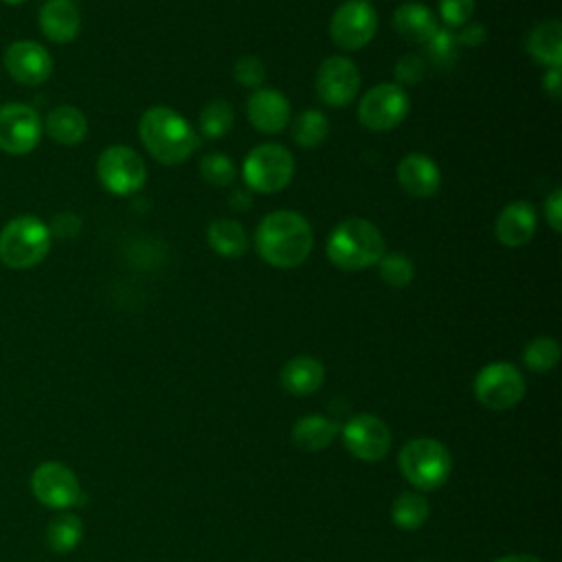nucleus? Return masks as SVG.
Listing matches in <instances>:
<instances>
[{"label": "nucleus", "mask_w": 562, "mask_h": 562, "mask_svg": "<svg viewBox=\"0 0 562 562\" xmlns=\"http://www.w3.org/2000/svg\"><path fill=\"white\" fill-rule=\"evenodd\" d=\"M542 88L551 99H560L562 94V70L560 68H549L547 75L542 77Z\"/></svg>", "instance_id": "40"}, {"label": "nucleus", "mask_w": 562, "mask_h": 562, "mask_svg": "<svg viewBox=\"0 0 562 562\" xmlns=\"http://www.w3.org/2000/svg\"><path fill=\"white\" fill-rule=\"evenodd\" d=\"M380 279L391 288H404L415 277V266L404 252H384L378 261Z\"/></svg>", "instance_id": "32"}, {"label": "nucleus", "mask_w": 562, "mask_h": 562, "mask_svg": "<svg viewBox=\"0 0 562 562\" xmlns=\"http://www.w3.org/2000/svg\"><path fill=\"white\" fill-rule=\"evenodd\" d=\"M246 114L261 134H279L290 123V101L274 88H257L246 101Z\"/></svg>", "instance_id": "16"}, {"label": "nucleus", "mask_w": 562, "mask_h": 562, "mask_svg": "<svg viewBox=\"0 0 562 562\" xmlns=\"http://www.w3.org/2000/svg\"><path fill=\"white\" fill-rule=\"evenodd\" d=\"M408 94L397 83H378L369 88L358 103V119L371 132H389L408 114Z\"/></svg>", "instance_id": "8"}, {"label": "nucleus", "mask_w": 562, "mask_h": 562, "mask_svg": "<svg viewBox=\"0 0 562 562\" xmlns=\"http://www.w3.org/2000/svg\"><path fill=\"white\" fill-rule=\"evenodd\" d=\"M235 123L233 105L224 99H213L209 101L202 112H200V132L206 138H222L231 132Z\"/></svg>", "instance_id": "29"}, {"label": "nucleus", "mask_w": 562, "mask_h": 562, "mask_svg": "<svg viewBox=\"0 0 562 562\" xmlns=\"http://www.w3.org/2000/svg\"><path fill=\"white\" fill-rule=\"evenodd\" d=\"M40 31L55 44H68L79 35L81 15L70 0H48L40 9Z\"/></svg>", "instance_id": "19"}, {"label": "nucleus", "mask_w": 562, "mask_h": 562, "mask_svg": "<svg viewBox=\"0 0 562 562\" xmlns=\"http://www.w3.org/2000/svg\"><path fill=\"white\" fill-rule=\"evenodd\" d=\"M97 176L101 184L114 195H132L140 191L147 178L145 162L127 145H110L97 160Z\"/></svg>", "instance_id": "7"}, {"label": "nucleus", "mask_w": 562, "mask_h": 562, "mask_svg": "<svg viewBox=\"0 0 562 562\" xmlns=\"http://www.w3.org/2000/svg\"><path fill=\"white\" fill-rule=\"evenodd\" d=\"M2 2H4V4H22L24 0H2Z\"/></svg>", "instance_id": "43"}, {"label": "nucleus", "mask_w": 562, "mask_h": 562, "mask_svg": "<svg viewBox=\"0 0 562 562\" xmlns=\"http://www.w3.org/2000/svg\"><path fill=\"white\" fill-rule=\"evenodd\" d=\"M345 448L360 461H380L391 446V432L386 424L369 413L351 417L342 428Z\"/></svg>", "instance_id": "14"}, {"label": "nucleus", "mask_w": 562, "mask_h": 562, "mask_svg": "<svg viewBox=\"0 0 562 562\" xmlns=\"http://www.w3.org/2000/svg\"><path fill=\"white\" fill-rule=\"evenodd\" d=\"M44 125L40 114L26 103L0 105V151L24 156L33 151L42 138Z\"/></svg>", "instance_id": "11"}, {"label": "nucleus", "mask_w": 562, "mask_h": 562, "mask_svg": "<svg viewBox=\"0 0 562 562\" xmlns=\"http://www.w3.org/2000/svg\"><path fill=\"white\" fill-rule=\"evenodd\" d=\"M7 72L22 86H40L53 72L50 53L33 40H15L2 55Z\"/></svg>", "instance_id": "15"}, {"label": "nucleus", "mask_w": 562, "mask_h": 562, "mask_svg": "<svg viewBox=\"0 0 562 562\" xmlns=\"http://www.w3.org/2000/svg\"><path fill=\"white\" fill-rule=\"evenodd\" d=\"M200 173L213 187H231L237 178V167L233 158L220 151H211L200 160Z\"/></svg>", "instance_id": "33"}, {"label": "nucleus", "mask_w": 562, "mask_h": 562, "mask_svg": "<svg viewBox=\"0 0 562 562\" xmlns=\"http://www.w3.org/2000/svg\"><path fill=\"white\" fill-rule=\"evenodd\" d=\"M378 31V15L367 0H345L331 15L329 35L336 46L358 50L367 46Z\"/></svg>", "instance_id": "10"}, {"label": "nucleus", "mask_w": 562, "mask_h": 562, "mask_svg": "<svg viewBox=\"0 0 562 562\" xmlns=\"http://www.w3.org/2000/svg\"><path fill=\"white\" fill-rule=\"evenodd\" d=\"M252 202V195H250V189L248 187H235L231 191V206L235 211H246Z\"/></svg>", "instance_id": "41"}, {"label": "nucleus", "mask_w": 562, "mask_h": 562, "mask_svg": "<svg viewBox=\"0 0 562 562\" xmlns=\"http://www.w3.org/2000/svg\"><path fill=\"white\" fill-rule=\"evenodd\" d=\"M46 134L59 145H79L88 134V121L75 105H57L46 114L42 123Z\"/></svg>", "instance_id": "23"}, {"label": "nucleus", "mask_w": 562, "mask_h": 562, "mask_svg": "<svg viewBox=\"0 0 562 562\" xmlns=\"http://www.w3.org/2000/svg\"><path fill=\"white\" fill-rule=\"evenodd\" d=\"M50 228L35 215H18L0 231V261L11 270L37 266L50 250Z\"/></svg>", "instance_id": "4"}, {"label": "nucleus", "mask_w": 562, "mask_h": 562, "mask_svg": "<svg viewBox=\"0 0 562 562\" xmlns=\"http://www.w3.org/2000/svg\"><path fill=\"white\" fill-rule=\"evenodd\" d=\"M397 182L406 193L415 198H430L441 184V171L430 156L413 151L400 160Z\"/></svg>", "instance_id": "17"}, {"label": "nucleus", "mask_w": 562, "mask_h": 562, "mask_svg": "<svg viewBox=\"0 0 562 562\" xmlns=\"http://www.w3.org/2000/svg\"><path fill=\"white\" fill-rule=\"evenodd\" d=\"M367 2H369V0H367Z\"/></svg>", "instance_id": "44"}, {"label": "nucleus", "mask_w": 562, "mask_h": 562, "mask_svg": "<svg viewBox=\"0 0 562 562\" xmlns=\"http://www.w3.org/2000/svg\"><path fill=\"white\" fill-rule=\"evenodd\" d=\"M257 252L274 268L301 266L314 246L310 222L296 211L268 213L255 233Z\"/></svg>", "instance_id": "1"}, {"label": "nucleus", "mask_w": 562, "mask_h": 562, "mask_svg": "<svg viewBox=\"0 0 562 562\" xmlns=\"http://www.w3.org/2000/svg\"><path fill=\"white\" fill-rule=\"evenodd\" d=\"M544 217L555 233L562 231V191L560 189H553L544 200Z\"/></svg>", "instance_id": "37"}, {"label": "nucleus", "mask_w": 562, "mask_h": 562, "mask_svg": "<svg viewBox=\"0 0 562 562\" xmlns=\"http://www.w3.org/2000/svg\"><path fill=\"white\" fill-rule=\"evenodd\" d=\"M233 77L239 86L259 88L266 79V66L257 55H241L233 66Z\"/></svg>", "instance_id": "34"}, {"label": "nucleus", "mask_w": 562, "mask_h": 562, "mask_svg": "<svg viewBox=\"0 0 562 562\" xmlns=\"http://www.w3.org/2000/svg\"><path fill=\"white\" fill-rule=\"evenodd\" d=\"M459 46L461 44H459V40H457L452 29L437 26L435 33L426 42V53H428V59L437 68H450L457 61V57H459Z\"/></svg>", "instance_id": "30"}, {"label": "nucleus", "mask_w": 562, "mask_h": 562, "mask_svg": "<svg viewBox=\"0 0 562 562\" xmlns=\"http://www.w3.org/2000/svg\"><path fill=\"white\" fill-rule=\"evenodd\" d=\"M397 465L411 485L430 492L446 483L452 470V459L443 443L430 437H419L402 448Z\"/></svg>", "instance_id": "5"}, {"label": "nucleus", "mask_w": 562, "mask_h": 562, "mask_svg": "<svg viewBox=\"0 0 562 562\" xmlns=\"http://www.w3.org/2000/svg\"><path fill=\"white\" fill-rule=\"evenodd\" d=\"M281 386L292 395H310L321 389L325 380L323 364L312 356H296L281 369Z\"/></svg>", "instance_id": "21"}, {"label": "nucleus", "mask_w": 562, "mask_h": 562, "mask_svg": "<svg viewBox=\"0 0 562 562\" xmlns=\"http://www.w3.org/2000/svg\"><path fill=\"white\" fill-rule=\"evenodd\" d=\"M329 261L347 272L364 270L386 252L380 228L364 217H347L327 237Z\"/></svg>", "instance_id": "3"}, {"label": "nucleus", "mask_w": 562, "mask_h": 562, "mask_svg": "<svg viewBox=\"0 0 562 562\" xmlns=\"http://www.w3.org/2000/svg\"><path fill=\"white\" fill-rule=\"evenodd\" d=\"M244 184L257 193H277L294 176V156L279 143H263L248 151L241 165Z\"/></svg>", "instance_id": "6"}, {"label": "nucleus", "mask_w": 562, "mask_h": 562, "mask_svg": "<svg viewBox=\"0 0 562 562\" xmlns=\"http://www.w3.org/2000/svg\"><path fill=\"white\" fill-rule=\"evenodd\" d=\"M393 26L397 35L408 44H426L439 24L426 4L406 2L395 9Z\"/></svg>", "instance_id": "20"}, {"label": "nucleus", "mask_w": 562, "mask_h": 562, "mask_svg": "<svg viewBox=\"0 0 562 562\" xmlns=\"http://www.w3.org/2000/svg\"><path fill=\"white\" fill-rule=\"evenodd\" d=\"M391 516L393 522L404 531L419 529L428 518V501L419 492H404L395 498Z\"/></svg>", "instance_id": "28"}, {"label": "nucleus", "mask_w": 562, "mask_h": 562, "mask_svg": "<svg viewBox=\"0 0 562 562\" xmlns=\"http://www.w3.org/2000/svg\"><path fill=\"white\" fill-rule=\"evenodd\" d=\"M424 72H426V61L422 55H415V53H408V55H402L397 61H395V68H393V75H395V81L397 86H415L424 79Z\"/></svg>", "instance_id": "35"}, {"label": "nucleus", "mask_w": 562, "mask_h": 562, "mask_svg": "<svg viewBox=\"0 0 562 562\" xmlns=\"http://www.w3.org/2000/svg\"><path fill=\"white\" fill-rule=\"evenodd\" d=\"M206 239L209 246L222 255V257H241L248 239H246V228L237 222V220H228V217H217L206 226Z\"/></svg>", "instance_id": "24"}, {"label": "nucleus", "mask_w": 562, "mask_h": 562, "mask_svg": "<svg viewBox=\"0 0 562 562\" xmlns=\"http://www.w3.org/2000/svg\"><path fill=\"white\" fill-rule=\"evenodd\" d=\"M50 228V235H57V237H64V239H70L79 233L81 228V220L75 215V213H61L55 217L53 226Z\"/></svg>", "instance_id": "38"}, {"label": "nucleus", "mask_w": 562, "mask_h": 562, "mask_svg": "<svg viewBox=\"0 0 562 562\" xmlns=\"http://www.w3.org/2000/svg\"><path fill=\"white\" fill-rule=\"evenodd\" d=\"M494 233H496L498 241L509 246V248L525 246L536 233V211H533V206L525 200L509 202L498 213L496 224H494Z\"/></svg>", "instance_id": "18"}, {"label": "nucleus", "mask_w": 562, "mask_h": 562, "mask_svg": "<svg viewBox=\"0 0 562 562\" xmlns=\"http://www.w3.org/2000/svg\"><path fill=\"white\" fill-rule=\"evenodd\" d=\"M314 86L323 103L331 108H342L358 97L360 70L351 59L331 55L325 61H321Z\"/></svg>", "instance_id": "13"}, {"label": "nucleus", "mask_w": 562, "mask_h": 562, "mask_svg": "<svg viewBox=\"0 0 562 562\" xmlns=\"http://www.w3.org/2000/svg\"><path fill=\"white\" fill-rule=\"evenodd\" d=\"M329 134V121L321 110H303L292 123V138L299 147L312 149L318 147Z\"/></svg>", "instance_id": "27"}, {"label": "nucleus", "mask_w": 562, "mask_h": 562, "mask_svg": "<svg viewBox=\"0 0 562 562\" xmlns=\"http://www.w3.org/2000/svg\"><path fill=\"white\" fill-rule=\"evenodd\" d=\"M522 360L536 373L551 371L560 360V347L551 336H538L525 347Z\"/></svg>", "instance_id": "31"}, {"label": "nucleus", "mask_w": 562, "mask_h": 562, "mask_svg": "<svg viewBox=\"0 0 562 562\" xmlns=\"http://www.w3.org/2000/svg\"><path fill=\"white\" fill-rule=\"evenodd\" d=\"M474 13V0H439V15L448 29L463 26Z\"/></svg>", "instance_id": "36"}, {"label": "nucleus", "mask_w": 562, "mask_h": 562, "mask_svg": "<svg viewBox=\"0 0 562 562\" xmlns=\"http://www.w3.org/2000/svg\"><path fill=\"white\" fill-rule=\"evenodd\" d=\"M494 562H542V560H538V558H533V555L514 553V555H505V558H498V560H494Z\"/></svg>", "instance_id": "42"}, {"label": "nucleus", "mask_w": 562, "mask_h": 562, "mask_svg": "<svg viewBox=\"0 0 562 562\" xmlns=\"http://www.w3.org/2000/svg\"><path fill=\"white\" fill-rule=\"evenodd\" d=\"M336 435V424L323 415H307L299 419L292 428V441L305 452L323 450L331 443Z\"/></svg>", "instance_id": "25"}, {"label": "nucleus", "mask_w": 562, "mask_h": 562, "mask_svg": "<svg viewBox=\"0 0 562 562\" xmlns=\"http://www.w3.org/2000/svg\"><path fill=\"white\" fill-rule=\"evenodd\" d=\"M461 46H481L487 40V29L481 22H468L457 35Z\"/></svg>", "instance_id": "39"}, {"label": "nucleus", "mask_w": 562, "mask_h": 562, "mask_svg": "<svg viewBox=\"0 0 562 562\" xmlns=\"http://www.w3.org/2000/svg\"><path fill=\"white\" fill-rule=\"evenodd\" d=\"M33 496L50 509H68L81 501V485L75 472L59 461H44L31 474Z\"/></svg>", "instance_id": "12"}, {"label": "nucleus", "mask_w": 562, "mask_h": 562, "mask_svg": "<svg viewBox=\"0 0 562 562\" xmlns=\"http://www.w3.org/2000/svg\"><path fill=\"white\" fill-rule=\"evenodd\" d=\"M83 538V522L75 514H57L46 529V542L55 553H68L77 549Z\"/></svg>", "instance_id": "26"}, {"label": "nucleus", "mask_w": 562, "mask_h": 562, "mask_svg": "<svg viewBox=\"0 0 562 562\" xmlns=\"http://www.w3.org/2000/svg\"><path fill=\"white\" fill-rule=\"evenodd\" d=\"M138 136L145 149L162 165L184 162L200 145V136L193 125L167 105L145 110L138 121Z\"/></svg>", "instance_id": "2"}, {"label": "nucleus", "mask_w": 562, "mask_h": 562, "mask_svg": "<svg viewBox=\"0 0 562 562\" xmlns=\"http://www.w3.org/2000/svg\"><path fill=\"white\" fill-rule=\"evenodd\" d=\"M529 55L547 66L560 68L562 66V24L560 20H544L536 24L527 37Z\"/></svg>", "instance_id": "22"}, {"label": "nucleus", "mask_w": 562, "mask_h": 562, "mask_svg": "<svg viewBox=\"0 0 562 562\" xmlns=\"http://www.w3.org/2000/svg\"><path fill=\"white\" fill-rule=\"evenodd\" d=\"M476 400L492 411H505L516 406L525 395V380L520 371L509 362L485 364L474 378Z\"/></svg>", "instance_id": "9"}]
</instances>
